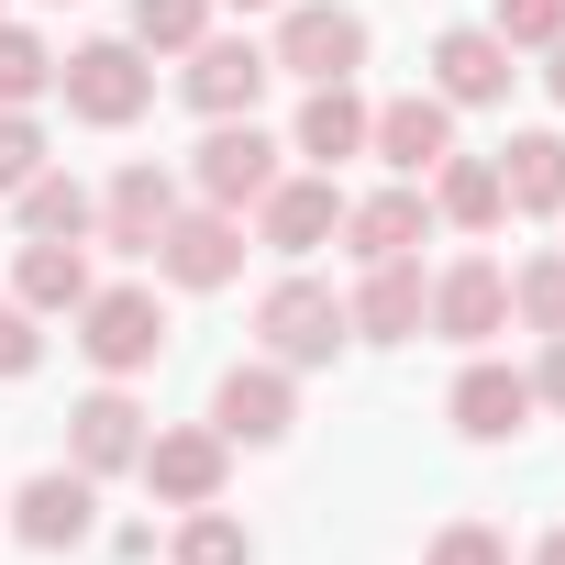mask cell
Here are the masks:
<instances>
[{
    "instance_id": "1",
    "label": "cell",
    "mask_w": 565,
    "mask_h": 565,
    "mask_svg": "<svg viewBox=\"0 0 565 565\" xmlns=\"http://www.w3.org/2000/svg\"><path fill=\"white\" fill-rule=\"evenodd\" d=\"M67 322H78V355H89L100 377H145V366L167 355V300L134 289V277H122V289H89Z\"/></svg>"
},
{
    "instance_id": "2",
    "label": "cell",
    "mask_w": 565,
    "mask_h": 565,
    "mask_svg": "<svg viewBox=\"0 0 565 565\" xmlns=\"http://www.w3.org/2000/svg\"><path fill=\"white\" fill-rule=\"evenodd\" d=\"M56 89H67V111H78V122L122 134V122L156 100V67H145V45H134V34H100V45L56 56Z\"/></svg>"
},
{
    "instance_id": "3",
    "label": "cell",
    "mask_w": 565,
    "mask_h": 565,
    "mask_svg": "<svg viewBox=\"0 0 565 565\" xmlns=\"http://www.w3.org/2000/svg\"><path fill=\"white\" fill-rule=\"evenodd\" d=\"M255 344L289 366V377H300V366H333V355H344V300L322 289V277H277V289L255 300Z\"/></svg>"
},
{
    "instance_id": "4",
    "label": "cell",
    "mask_w": 565,
    "mask_h": 565,
    "mask_svg": "<svg viewBox=\"0 0 565 565\" xmlns=\"http://www.w3.org/2000/svg\"><path fill=\"white\" fill-rule=\"evenodd\" d=\"M277 156H289V145H277L255 111H244V122H211V134H200V156H189V189H200L211 211H255L277 178H289Z\"/></svg>"
},
{
    "instance_id": "5",
    "label": "cell",
    "mask_w": 565,
    "mask_h": 565,
    "mask_svg": "<svg viewBox=\"0 0 565 565\" xmlns=\"http://www.w3.org/2000/svg\"><path fill=\"white\" fill-rule=\"evenodd\" d=\"M266 78H277V56H266L255 34H200L189 67H178V100H189L200 122H244V111L266 100Z\"/></svg>"
},
{
    "instance_id": "6",
    "label": "cell",
    "mask_w": 565,
    "mask_h": 565,
    "mask_svg": "<svg viewBox=\"0 0 565 565\" xmlns=\"http://www.w3.org/2000/svg\"><path fill=\"white\" fill-rule=\"evenodd\" d=\"M156 277H167V289H233V277H244V211H167V233H156Z\"/></svg>"
},
{
    "instance_id": "7",
    "label": "cell",
    "mask_w": 565,
    "mask_h": 565,
    "mask_svg": "<svg viewBox=\"0 0 565 565\" xmlns=\"http://www.w3.org/2000/svg\"><path fill=\"white\" fill-rule=\"evenodd\" d=\"M277 78H355L366 67V12H344V0H289V23H277Z\"/></svg>"
},
{
    "instance_id": "8",
    "label": "cell",
    "mask_w": 565,
    "mask_h": 565,
    "mask_svg": "<svg viewBox=\"0 0 565 565\" xmlns=\"http://www.w3.org/2000/svg\"><path fill=\"white\" fill-rule=\"evenodd\" d=\"M134 477H145L167 510H200V499H222V477H233V444H222L211 422H178V433H145Z\"/></svg>"
},
{
    "instance_id": "9",
    "label": "cell",
    "mask_w": 565,
    "mask_h": 565,
    "mask_svg": "<svg viewBox=\"0 0 565 565\" xmlns=\"http://www.w3.org/2000/svg\"><path fill=\"white\" fill-rule=\"evenodd\" d=\"M366 156H377L388 178H433V167L455 156V100H433V89H399V100H377V122H366Z\"/></svg>"
},
{
    "instance_id": "10",
    "label": "cell",
    "mask_w": 565,
    "mask_h": 565,
    "mask_svg": "<svg viewBox=\"0 0 565 565\" xmlns=\"http://www.w3.org/2000/svg\"><path fill=\"white\" fill-rule=\"evenodd\" d=\"M145 433H156V422L134 411V388H122V377H100V388L67 411V466H78V477H134Z\"/></svg>"
},
{
    "instance_id": "11",
    "label": "cell",
    "mask_w": 565,
    "mask_h": 565,
    "mask_svg": "<svg viewBox=\"0 0 565 565\" xmlns=\"http://www.w3.org/2000/svg\"><path fill=\"white\" fill-rule=\"evenodd\" d=\"M333 233H344V189H333L322 167H311V178H277V189L255 200V244H266V255H289V266L322 255Z\"/></svg>"
},
{
    "instance_id": "12",
    "label": "cell",
    "mask_w": 565,
    "mask_h": 565,
    "mask_svg": "<svg viewBox=\"0 0 565 565\" xmlns=\"http://www.w3.org/2000/svg\"><path fill=\"white\" fill-rule=\"evenodd\" d=\"M422 322H433L444 344H488V333H510V266H488V255H455V266L433 277Z\"/></svg>"
},
{
    "instance_id": "13",
    "label": "cell",
    "mask_w": 565,
    "mask_h": 565,
    "mask_svg": "<svg viewBox=\"0 0 565 565\" xmlns=\"http://www.w3.org/2000/svg\"><path fill=\"white\" fill-rule=\"evenodd\" d=\"M289 422H300V388H289V366H277V355L222 366V388H211V433H222V444H277Z\"/></svg>"
},
{
    "instance_id": "14",
    "label": "cell",
    "mask_w": 565,
    "mask_h": 565,
    "mask_svg": "<svg viewBox=\"0 0 565 565\" xmlns=\"http://www.w3.org/2000/svg\"><path fill=\"white\" fill-rule=\"evenodd\" d=\"M422 244H433V200H422V178H388V189L344 200V255H355V266H388V255H422Z\"/></svg>"
},
{
    "instance_id": "15",
    "label": "cell",
    "mask_w": 565,
    "mask_h": 565,
    "mask_svg": "<svg viewBox=\"0 0 565 565\" xmlns=\"http://www.w3.org/2000/svg\"><path fill=\"white\" fill-rule=\"evenodd\" d=\"M510 78H521V56H510L488 23H455V34H433V100H455V111H488V100H510Z\"/></svg>"
},
{
    "instance_id": "16",
    "label": "cell",
    "mask_w": 565,
    "mask_h": 565,
    "mask_svg": "<svg viewBox=\"0 0 565 565\" xmlns=\"http://www.w3.org/2000/svg\"><path fill=\"white\" fill-rule=\"evenodd\" d=\"M89 510H100V477H78V466H45V477H23V499H12V532H23L34 554H78V543H89Z\"/></svg>"
},
{
    "instance_id": "17",
    "label": "cell",
    "mask_w": 565,
    "mask_h": 565,
    "mask_svg": "<svg viewBox=\"0 0 565 565\" xmlns=\"http://www.w3.org/2000/svg\"><path fill=\"white\" fill-rule=\"evenodd\" d=\"M422 300H433L422 255H388V266H366V277H355L344 333H355V344H411V333H422Z\"/></svg>"
},
{
    "instance_id": "18",
    "label": "cell",
    "mask_w": 565,
    "mask_h": 565,
    "mask_svg": "<svg viewBox=\"0 0 565 565\" xmlns=\"http://www.w3.org/2000/svg\"><path fill=\"white\" fill-rule=\"evenodd\" d=\"M167 211H178V178H167L156 156H134V167H122V178L100 189V222H89V233H100L111 255H156V233H167Z\"/></svg>"
},
{
    "instance_id": "19",
    "label": "cell",
    "mask_w": 565,
    "mask_h": 565,
    "mask_svg": "<svg viewBox=\"0 0 565 565\" xmlns=\"http://www.w3.org/2000/svg\"><path fill=\"white\" fill-rule=\"evenodd\" d=\"M366 122H377V100H366L355 78H322V89L300 100V122H289V156H311V167L333 178L344 156H366Z\"/></svg>"
},
{
    "instance_id": "20",
    "label": "cell",
    "mask_w": 565,
    "mask_h": 565,
    "mask_svg": "<svg viewBox=\"0 0 565 565\" xmlns=\"http://www.w3.org/2000/svg\"><path fill=\"white\" fill-rule=\"evenodd\" d=\"M444 411H455V433H466V444H510V433L532 422V377H521V366H499V355H466V377H455V399H444Z\"/></svg>"
},
{
    "instance_id": "21",
    "label": "cell",
    "mask_w": 565,
    "mask_h": 565,
    "mask_svg": "<svg viewBox=\"0 0 565 565\" xmlns=\"http://www.w3.org/2000/svg\"><path fill=\"white\" fill-rule=\"evenodd\" d=\"M422 200H433V222H455V233H499V222H510V189H499V156H444Z\"/></svg>"
},
{
    "instance_id": "22",
    "label": "cell",
    "mask_w": 565,
    "mask_h": 565,
    "mask_svg": "<svg viewBox=\"0 0 565 565\" xmlns=\"http://www.w3.org/2000/svg\"><path fill=\"white\" fill-rule=\"evenodd\" d=\"M12 222H23V244H89V222H100V200L67 178V167H34L23 189H12Z\"/></svg>"
},
{
    "instance_id": "23",
    "label": "cell",
    "mask_w": 565,
    "mask_h": 565,
    "mask_svg": "<svg viewBox=\"0 0 565 565\" xmlns=\"http://www.w3.org/2000/svg\"><path fill=\"white\" fill-rule=\"evenodd\" d=\"M89 289H100V277H89V244H23V255H12V300H23L34 322H45V311H78Z\"/></svg>"
},
{
    "instance_id": "24",
    "label": "cell",
    "mask_w": 565,
    "mask_h": 565,
    "mask_svg": "<svg viewBox=\"0 0 565 565\" xmlns=\"http://www.w3.org/2000/svg\"><path fill=\"white\" fill-rule=\"evenodd\" d=\"M499 189H510V211H565V134H510Z\"/></svg>"
},
{
    "instance_id": "25",
    "label": "cell",
    "mask_w": 565,
    "mask_h": 565,
    "mask_svg": "<svg viewBox=\"0 0 565 565\" xmlns=\"http://www.w3.org/2000/svg\"><path fill=\"white\" fill-rule=\"evenodd\" d=\"M56 89V45L34 23H0V111H34Z\"/></svg>"
},
{
    "instance_id": "26",
    "label": "cell",
    "mask_w": 565,
    "mask_h": 565,
    "mask_svg": "<svg viewBox=\"0 0 565 565\" xmlns=\"http://www.w3.org/2000/svg\"><path fill=\"white\" fill-rule=\"evenodd\" d=\"M178 565H255V532L222 499H200V510H178Z\"/></svg>"
},
{
    "instance_id": "27",
    "label": "cell",
    "mask_w": 565,
    "mask_h": 565,
    "mask_svg": "<svg viewBox=\"0 0 565 565\" xmlns=\"http://www.w3.org/2000/svg\"><path fill=\"white\" fill-rule=\"evenodd\" d=\"M510 322L565 333V244H554V255H532V266H510Z\"/></svg>"
},
{
    "instance_id": "28",
    "label": "cell",
    "mask_w": 565,
    "mask_h": 565,
    "mask_svg": "<svg viewBox=\"0 0 565 565\" xmlns=\"http://www.w3.org/2000/svg\"><path fill=\"white\" fill-rule=\"evenodd\" d=\"M211 34V0H134V45L145 56H189Z\"/></svg>"
},
{
    "instance_id": "29",
    "label": "cell",
    "mask_w": 565,
    "mask_h": 565,
    "mask_svg": "<svg viewBox=\"0 0 565 565\" xmlns=\"http://www.w3.org/2000/svg\"><path fill=\"white\" fill-rule=\"evenodd\" d=\"M488 34H499L510 56H543V45L565 34V0H499V12H488Z\"/></svg>"
},
{
    "instance_id": "30",
    "label": "cell",
    "mask_w": 565,
    "mask_h": 565,
    "mask_svg": "<svg viewBox=\"0 0 565 565\" xmlns=\"http://www.w3.org/2000/svg\"><path fill=\"white\" fill-rule=\"evenodd\" d=\"M422 565H510V532H499V521H444Z\"/></svg>"
},
{
    "instance_id": "31",
    "label": "cell",
    "mask_w": 565,
    "mask_h": 565,
    "mask_svg": "<svg viewBox=\"0 0 565 565\" xmlns=\"http://www.w3.org/2000/svg\"><path fill=\"white\" fill-rule=\"evenodd\" d=\"M34 167H56V156H45V122H34V111H0V200H12Z\"/></svg>"
},
{
    "instance_id": "32",
    "label": "cell",
    "mask_w": 565,
    "mask_h": 565,
    "mask_svg": "<svg viewBox=\"0 0 565 565\" xmlns=\"http://www.w3.org/2000/svg\"><path fill=\"white\" fill-rule=\"evenodd\" d=\"M45 366V333H34V311L23 300H0V377H34Z\"/></svg>"
},
{
    "instance_id": "33",
    "label": "cell",
    "mask_w": 565,
    "mask_h": 565,
    "mask_svg": "<svg viewBox=\"0 0 565 565\" xmlns=\"http://www.w3.org/2000/svg\"><path fill=\"white\" fill-rule=\"evenodd\" d=\"M532 411H565V333H543V366H532Z\"/></svg>"
},
{
    "instance_id": "34",
    "label": "cell",
    "mask_w": 565,
    "mask_h": 565,
    "mask_svg": "<svg viewBox=\"0 0 565 565\" xmlns=\"http://www.w3.org/2000/svg\"><path fill=\"white\" fill-rule=\"evenodd\" d=\"M543 89H554V100H565V34H554V45H543Z\"/></svg>"
},
{
    "instance_id": "35",
    "label": "cell",
    "mask_w": 565,
    "mask_h": 565,
    "mask_svg": "<svg viewBox=\"0 0 565 565\" xmlns=\"http://www.w3.org/2000/svg\"><path fill=\"white\" fill-rule=\"evenodd\" d=\"M532 565H565V532H543V543H532Z\"/></svg>"
},
{
    "instance_id": "36",
    "label": "cell",
    "mask_w": 565,
    "mask_h": 565,
    "mask_svg": "<svg viewBox=\"0 0 565 565\" xmlns=\"http://www.w3.org/2000/svg\"><path fill=\"white\" fill-rule=\"evenodd\" d=\"M222 12H277V0H222Z\"/></svg>"
}]
</instances>
